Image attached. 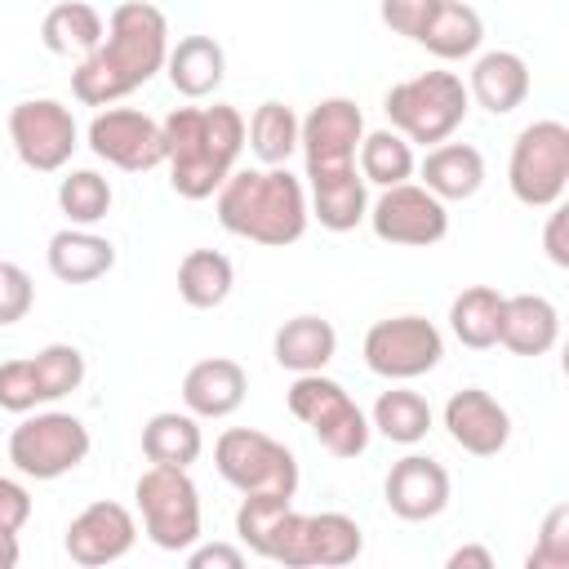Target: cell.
<instances>
[{
    "instance_id": "37",
    "label": "cell",
    "mask_w": 569,
    "mask_h": 569,
    "mask_svg": "<svg viewBox=\"0 0 569 569\" xmlns=\"http://www.w3.org/2000/svg\"><path fill=\"white\" fill-rule=\"evenodd\" d=\"M31 373H36L40 405H53L84 382V351L71 342H49L31 356Z\"/></svg>"
},
{
    "instance_id": "12",
    "label": "cell",
    "mask_w": 569,
    "mask_h": 569,
    "mask_svg": "<svg viewBox=\"0 0 569 569\" xmlns=\"http://www.w3.org/2000/svg\"><path fill=\"white\" fill-rule=\"evenodd\" d=\"M365 218L382 244H400V249H431L449 236V209L422 182L382 187L378 200H369Z\"/></svg>"
},
{
    "instance_id": "32",
    "label": "cell",
    "mask_w": 569,
    "mask_h": 569,
    "mask_svg": "<svg viewBox=\"0 0 569 569\" xmlns=\"http://www.w3.org/2000/svg\"><path fill=\"white\" fill-rule=\"evenodd\" d=\"M431 422H436V413H431L427 396H418L409 387H387L373 400V409H369V427L382 440H391V445H418V440H427Z\"/></svg>"
},
{
    "instance_id": "9",
    "label": "cell",
    "mask_w": 569,
    "mask_h": 569,
    "mask_svg": "<svg viewBox=\"0 0 569 569\" xmlns=\"http://www.w3.org/2000/svg\"><path fill=\"white\" fill-rule=\"evenodd\" d=\"M89 427L67 409L22 413V422L9 431V462L27 480H58L89 458Z\"/></svg>"
},
{
    "instance_id": "13",
    "label": "cell",
    "mask_w": 569,
    "mask_h": 569,
    "mask_svg": "<svg viewBox=\"0 0 569 569\" xmlns=\"http://www.w3.org/2000/svg\"><path fill=\"white\" fill-rule=\"evenodd\" d=\"M360 551H365V533L347 511H311V516L293 511V520L280 538L276 565H284V569H338V565H351Z\"/></svg>"
},
{
    "instance_id": "34",
    "label": "cell",
    "mask_w": 569,
    "mask_h": 569,
    "mask_svg": "<svg viewBox=\"0 0 569 569\" xmlns=\"http://www.w3.org/2000/svg\"><path fill=\"white\" fill-rule=\"evenodd\" d=\"M498 316H502V293L493 284H471L449 302V329L471 351L498 347Z\"/></svg>"
},
{
    "instance_id": "21",
    "label": "cell",
    "mask_w": 569,
    "mask_h": 569,
    "mask_svg": "<svg viewBox=\"0 0 569 569\" xmlns=\"http://www.w3.org/2000/svg\"><path fill=\"white\" fill-rule=\"evenodd\" d=\"M467 98L489 116H507L529 98V62L511 49H489L467 71Z\"/></svg>"
},
{
    "instance_id": "30",
    "label": "cell",
    "mask_w": 569,
    "mask_h": 569,
    "mask_svg": "<svg viewBox=\"0 0 569 569\" xmlns=\"http://www.w3.org/2000/svg\"><path fill=\"white\" fill-rule=\"evenodd\" d=\"M289 520H293V498H284V493H240V507H236V538H240L253 556L276 560Z\"/></svg>"
},
{
    "instance_id": "25",
    "label": "cell",
    "mask_w": 569,
    "mask_h": 569,
    "mask_svg": "<svg viewBox=\"0 0 569 569\" xmlns=\"http://www.w3.org/2000/svg\"><path fill=\"white\" fill-rule=\"evenodd\" d=\"M413 44H422V49H427L431 58H440V62H458V58L480 53V44H485V22H480V13H476L471 4H462V0H436L431 13H427V22H422V31L413 36Z\"/></svg>"
},
{
    "instance_id": "36",
    "label": "cell",
    "mask_w": 569,
    "mask_h": 569,
    "mask_svg": "<svg viewBox=\"0 0 569 569\" xmlns=\"http://www.w3.org/2000/svg\"><path fill=\"white\" fill-rule=\"evenodd\" d=\"M111 200L116 191L98 169H71L58 182V209L67 213L71 227H98L111 213Z\"/></svg>"
},
{
    "instance_id": "3",
    "label": "cell",
    "mask_w": 569,
    "mask_h": 569,
    "mask_svg": "<svg viewBox=\"0 0 569 569\" xmlns=\"http://www.w3.org/2000/svg\"><path fill=\"white\" fill-rule=\"evenodd\" d=\"M218 196V222L253 244L284 249L302 240L311 209H307V182L289 173L284 164H262V169H231L227 182L213 191Z\"/></svg>"
},
{
    "instance_id": "33",
    "label": "cell",
    "mask_w": 569,
    "mask_h": 569,
    "mask_svg": "<svg viewBox=\"0 0 569 569\" xmlns=\"http://www.w3.org/2000/svg\"><path fill=\"white\" fill-rule=\"evenodd\" d=\"M298 111L289 107V102H276V98H267V102H258L253 107V116H249V124H244V142H249V151L271 169V164H289V156L298 151Z\"/></svg>"
},
{
    "instance_id": "35",
    "label": "cell",
    "mask_w": 569,
    "mask_h": 569,
    "mask_svg": "<svg viewBox=\"0 0 569 569\" xmlns=\"http://www.w3.org/2000/svg\"><path fill=\"white\" fill-rule=\"evenodd\" d=\"M356 169L365 182L373 187H396V182H409L418 160H413V142L396 129H373L360 138L356 147Z\"/></svg>"
},
{
    "instance_id": "31",
    "label": "cell",
    "mask_w": 569,
    "mask_h": 569,
    "mask_svg": "<svg viewBox=\"0 0 569 569\" xmlns=\"http://www.w3.org/2000/svg\"><path fill=\"white\" fill-rule=\"evenodd\" d=\"M236 289V267L227 253L218 249H191L182 262H178V298L196 311H213L231 298Z\"/></svg>"
},
{
    "instance_id": "26",
    "label": "cell",
    "mask_w": 569,
    "mask_h": 569,
    "mask_svg": "<svg viewBox=\"0 0 569 569\" xmlns=\"http://www.w3.org/2000/svg\"><path fill=\"white\" fill-rule=\"evenodd\" d=\"M338 351V329L325 316H293L276 329L271 356L289 373H320Z\"/></svg>"
},
{
    "instance_id": "10",
    "label": "cell",
    "mask_w": 569,
    "mask_h": 569,
    "mask_svg": "<svg viewBox=\"0 0 569 569\" xmlns=\"http://www.w3.org/2000/svg\"><path fill=\"white\" fill-rule=\"evenodd\" d=\"M365 369L387 382H409L445 360V333L427 316H387L365 333Z\"/></svg>"
},
{
    "instance_id": "45",
    "label": "cell",
    "mask_w": 569,
    "mask_h": 569,
    "mask_svg": "<svg viewBox=\"0 0 569 569\" xmlns=\"http://www.w3.org/2000/svg\"><path fill=\"white\" fill-rule=\"evenodd\" d=\"M449 569H493V551L489 547H480V542H467V547H458V551H449V560H445Z\"/></svg>"
},
{
    "instance_id": "8",
    "label": "cell",
    "mask_w": 569,
    "mask_h": 569,
    "mask_svg": "<svg viewBox=\"0 0 569 569\" xmlns=\"http://www.w3.org/2000/svg\"><path fill=\"white\" fill-rule=\"evenodd\" d=\"M133 502L142 516V533L160 551H187L200 542V489L187 467H147L133 480Z\"/></svg>"
},
{
    "instance_id": "28",
    "label": "cell",
    "mask_w": 569,
    "mask_h": 569,
    "mask_svg": "<svg viewBox=\"0 0 569 569\" xmlns=\"http://www.w3.org/2000/svg\"><path fill=\"white\" fill-rule=\"evenodd\" d=\"M204 449L200 436V418L196 413H178V409H160L142 422V453L156 467H191Z\"/></svg>"
},
{
    "instance_id": "42",
    "label": "cell",
    "mask_w": 569,
    "mask_h": 569,
    "mask_svg": "<svg viewBox=\"0 0 569 569\" xmlns=\"http://www.w3.org/2000/svg\"><path fill=\"white\" fill-rule=\"evenodd\" d=\"M27 520H31V493H27V485L13 480V476H0V529L22 533Z\"/></svg>"
},
{
    "instance_id": "39",
    "label": "cell",
    "mask_w": 569,
    "mask_h": 569,
    "mask_svg": "<svg viewBox=\"0 0 569 569\" xmlns=\"http://www.w3.org/2000/svg\"><path fill=\"white\" fill-rule=\"evenodd\" d=\"M36 405H40V391H36L31 356L4 360V365H0V409H9V413H31Z\"/></svg>"
},
{
    "instance_id": "24",
    "label": "cell",
    "mask_w": 569,
    "mask_h": 569,
    "mask_svg": "<svg viewBox=\"0 0 569 569\" xmlns=\"http://www.w3.org/2000/svg\"><path fill=\"white\" fill-rule=\"evenodd\" d=\"M307 209L325 231H356L369 213V182L360 178L356 164L307 178Z\"/></svg>"
},
{
    "instance_id": "29",
    "label": "cell",
    "mask_w": 569,
    "mask_h": 569,
    "mask_svg": "<svg viewBox=\"0 0 569 569\" xmlns=\"http://www.w3.org/2000/svg\"><path fill=\"white\" fill-rule=\"evenodd\" d=\"M102 36H107V22L89 0H62L40 22V40L58 58H71V53L84 58V53H93L102 44Z\"/></svg>"
},
{
    "instance_id": "20",
    "label": "cell",
    "mask_w": 569,
    "mask_h": 569,
    "mask_svg": "<svg viewBox=\"0 0 569 569\" xmlns=\"http://www.w3.org/2000/svg\"><path fill=\"white\" fill-rule=\"evenodd\" d=\"M244 391H249V378L231 356L196 360L182 373V405L196 418H231L244 405Z\"/></svg>"
},
{
    "instance_id": "17",
    "label": "cell",
    "mask_w": 569,
    "mask_h": 569,
    "mask_svg": "<svg viewBox=\"0 0 569 569\" xmlns=\"http://www.w3.org/2000/svg\"><path fill=\"white\" fill-rule=\"evenodd\" d=\"M382 498L391 507V516L409 520V525H422V520H436L449 498H453V480L445 471V462L427 458V453H405L391 462L387 480H382Z\"/></svg>"
},
{
    "instance_id": "38",
    "label": "cell",
    "mask_w": 569,
    "mask_h": 569,
    "mask_svg": "<svg viewBox=\"0 0 569 569\" xmlns=\"http://www.w3.org/2000/svg\"><path fill=\"white\" fill-rule=\"evenodd\" d=\"M529 569H569V507L556 502L538 529V542L525 560Z\"/></svg>"
},
{
    "instance_id": "19",
    "label": "cell",
    "mask_w": 569,
    "mask_h": 569,
    "mask_svg": "<svg viewBox=\"0 0 569 569\" xmlns=\"http://www.w3.org/2000/svg\"><path fill=\"white\" fill-rule=\"evenodd\" d=\"M498 342L516 356H547L560 342V311L542 293H502Z\"/></svg>"
},
{
    "instance_id": "5",
    "label": "cell",
    "mask_w": 569,
    "mask_h": 569,
    "mask_svg": "<svg viewBox=\"0 0 569 569\" xmlns=\"http://www.w3.org/2000/svg\"><path fill=\"white\" fill-rule=\"evenodd\" d=\"M284 400H289V413H293L333 458H360V453L369 449V436H373L369 413L347 396L342 382L325 378V369H320V373H293Z\"/></svg>"
},
{
    "instance_id": "11",
    "label": "cell",
    "mask_w": 569,
    "mask_h": 569,
    "mask_svg": "<svg viewBox=\"0 0 569 569\" xmlns=\"http://www.w3.org/2000/svg\"><path fill=\"white\" fill-rule=\"evenodd\" d=\"M9 142L27 169L58 173L80 147V124L58 98H22L9 111Z\"/></svg>"
},
{
    "instance_id": "46",
    "label": "cell",
    "mask_w": 569,
    "mask_h": 569,
    "mask_svg": "<svg viewBox=\"0 0 569 569\" xmlns=\"http://www.w3.org/2000/svg\"><path fill=\"white\" fill-rule=\"evenodd\" d=\"M22 560V547H18V533L13 529H0V569H13Z\"/></svg>"
},
{
    "instance_id": "6",
    "label": "cell",
    "mask_w": 569,
    "mask_h": 569,
    "mask_svg": "<svg viewBox=\"0 0 569 569\" xmlns=\"http://www.w3.org/2000/svg\"><path fill=\"white\" fill-rule=\"evenodd\" d=\"M507 187L529 209H551L565 200L569 187V124L565 120H533L516 133L507 160Z\"/></svg>"
},
{
    "instance_id": "43",
    "label": "cell",
    "mask_w": 569,
    "mask_h": 569,
    "mask_svg": "<svg viewBox=\"0 0 569 569\" xmlns=\"http://www.w3.org/2000/svg\"><path fill=\"white\" fill-rule=\"evenodd\" d=\"M187 565L191 569H240L244 551L231 542H191L187 547Z\"/></svg>"
},
{
    "instance_id": "40",
    "label": "cell",
    "mask_w": 569,
    "mask_h": 569,
    "mask_svg": "<svg viewBox=\"0 0 569 569\" xmlns=\"http://www.w3.org/2000/svg\"><path fill=\"white\" fill-rule=\"evenodd\" d=\"M36 302V284L18 262H0V329L18 325Z\"/></svg>"
},
{
    "instance_id": "15",
    "label": "cell",
    "mask_w": 569,
    "mask_h": 569,
    "mask_svg": "<svg viewBox=\"0 0 569 569\" xmlns=\"http://www.w3.org/2000/svg\"><path fill=\"white\" fill-rule=\"evenodd\" d=\"M365 138V116L351 98H320L298 124V151L307 160V178L338 173L356 164V147Z\"/></svg>"
},
{
    "instance_id": "14",
    "label": "cell",
    "mask_w": 569,
    "mask_h": 569,
    "mask_svg": "<svg viewBox=\"0 0 569 569\" xmlns=\"http://www.w3.org/2000/svg\"><path fill=\"white\" fill-rule=\"evenodd\" d=\"M84 142L98 160L124 169V173H147L156 164H164V133L160 120H151L138 107H102L89 129Z\"/></svg>"
},
{
    "instance_id": "7",
    "label": "cell",
    "mask_w": 569,
    "mask_h": 569,
    "mask_svg": "<svg viewBox=\"0 0 569 569\" xmlns=\"http://www.w3.org/2000/svg\"><path fill=\"white\" fill-rule=\"evenodd\" d=\"M213 467L236 493H298V458L258 427H227L213 440Z\"/></svg>"
},
{
    "instance_id": "1",
    "label": "cell",
    "mask_w": 569,
    "mask_h": 569,
    "mask_svg": "<svg viewBox=\"0 0 569 569\" xmlns=\"http://www.w3.org/2000/svg\"><path fill=\"white\" fill-rule=\"evenodd\" d=\"M169 58V18L151 0H120L107 18V36L71 71V93L84 107H116L142 89Z\"/></svg>"
},
{
    "instance_id": "16",
    "label": "cell",
    "mask_w": 569,
    "mask_h": 569,
    "mask_svg": "<svg viewBox=\"0 0 569 569\" xmlns=\"http://www.w3.org/2000/svg\"><path fill=\"white\" fill-rule=\"evenodd\" d=\"M133 542H138V520L124 502H111V498L89 502L80 516H71L67 538H62L67 556L84 569H102V565L124 560L133 551Z\"/></svg>"
},
{
    "instance_id": "4",
    "label": "cell",
    "mask_w": 569,
    "mask_h": 569,
    "mask_svg": "<svg viewBox=\"0 0 569 569\" xmlns=\"http://www.w3.org/2000/svg\"><path fill=\"white\" fill-rule=\"evenodd\" d=\"M382 111H387L396 133H405L409 142L436 147V142H449L462 129V120L471 111V98H467L462 76L422 71V76H409V80L391 84L387 98H382Z\"/></svg>"
},
{
    "instance_id": "44",
    "label": "cell",
    "mask_w": 569,
    "mask_h": 569,
    "mask_svg": "<svg viewBox=\"0 0 569 569\" xmlns=\"http://www.w3.org/2000/svg\"><path fill=\"white\" fill-rule=\"evenodd\" d=\"M542 249L556 267H569V244H565V204L547 209V227H542Z\"/></svg>"
},
{
    "instance_id": "41",
    "label": "cell",
    "mask_w": 569,
    "mask_h": 569,
    "mask_svg": "<svg viewBox=\"0 0 569 569\" xmlns=\"http://www.w3.org/2000/svg\"><path fill=\"white\" fill-rule=\"evenodd\" d=\"M431 4L436 0H382V22L396 31V36H405V40H413L418 31H422V22H427V13H431Z\"/></svg>"
},
{
    "instance_id": "22",
    "label": "cell",
    "mask_w": 569,
    "mask_h": 569,
    "mask_svg": "<svg viewBox=\"0 0 569 569\" xmlns=\"http://www.w3.org/2000/svg\"><path fill=\"white\" fill-rule=\"evenodd\" d=\"M44 262L62 284H89V280H102L116 267V244L107 236H98L93 227H71L67 222L62 231L49 236Z\"/></svg>"
},
{
    "instance_id": "2",
    "label": "cell",
    "mask_w": 569,
    "mask_h": 569,
    "mask_svg": "<svg viewBox=\"0 0 569 569\" xmlns=\"http://www.w3.org/2000/svg\"><path fill=\"white\" fill-rule=\"evenodd\" d=\"M169 187L182 200H209L244 151V116L231 102L173 107L160 120Z\"/></svg>"
},
{
    "instance_id": "18",
    "label": "cell",
    "mask_w": 569,
    "mask_h": 569,
    "mask_svg": "<svg viewBox=\"0 0 569 569\" xmlns=\"http://www.w3.org/2000/svg\"><path fill=\"white\" fill-rule=\"evenodd\" d=\"M449 440L471 453V458H498L511 440V413L507 405H498L485 387H462L445 400V413H440Z\"/></svg>"
},
{
    "instance_id": "27",
    "label": "cell",
    "mask_w": 569,
    "mask_h": 569,
    "mask_svg": "<svg viewBox=\"0 0 569 569\" xmlns=\"http://www.w3.org/2000/svg\"><path fill=\"white\" fill-rule=\"evenodd\" d=\"M164 76L182 98H209L227 76V53L213 36H182L164 58Z\"/></svg>"
},
{
    "instance_id": "23",
    "label": "cell",
    "mask_w": 569,
    "mask_h": 569,
    "mask_svg": "<svg viewBox=\"0 0 569 569\" xmlns=\"http://www.w3.org/2000/svg\"><path fill=\"white\" fill-rule=\"evenodd\" d=\"M413 173L445 204L449 200H471L485 187V156L471 142H436V147H427V156Z\"/></svg>"
}]
</instances>
